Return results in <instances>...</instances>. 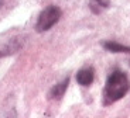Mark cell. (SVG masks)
Listing matches in <instances>:
<instances>
[{
  "mask_svg": "<svg viewBox=\"0 0 130 118\" xmlns=\"http://www.w3.org/2000/svg\"><path fill=\"white\" fill-rule=\"evenodd\" d=\"M69 84V77H65L64 80H61L59 83H57L55 86H52V89L48 93V99L50 100H59L62 99V96L65 94Z\"/></svg>",
  "mask_w": 130,
  "mask_h": 118,
  "instance_id": "cell-5",
  "label": "cell"
},
{
  "mask_svg": "<svg viewBox=\"0 0 130 118\" xmlns=\"http://www.w3.org/2000/svg\"><path fill=\"white\" fill-rule=\"evenodd\" d=\"M103 48L109 52H115V54H120V52H126V54H130V46L123 44H119L116 41H106L103 42Z\"/></svg>",
  "mask_w": 130,
  "mask_h": 118,
  "instance_id": "cell-6",
  "label": "cell"
},
{
  "mask_svg": "<svg viewBox=\"0 0 130 118\" xmlns=\"http://www.w3.org/2000/svg\"><path fill=\"white\" fill-rule=\"evenodd\" d=\"M95 80V69L93 67H85V69H81L76 73V82H78L81 86L88 87L93 83Z\"/></svg>",
  "mask_w": 130,
  "mask_h": 118,
  "instance_id": "cell-4",
  "label": "cell"
},
{
  "mask_svg": "<svg viewBox=\"0 0 130 118\" xmlns=\"http://www.w3.org/2000/svg\"><path fill=\"white\" fill-rule=\"evenodd\" d=\"M130 90V80L127 75L122 70H113L106 80L103 90V104L110 105L113 103L119 101L127 94Z\"/></svg>",
  "mask_w": 130,
  "mask_h": 118,
  "instance_id": "cell-1",
  "label": "cell"
},
{
  "mask_svg": "<svg viewBox=\"0 0 130 118\" xmlns=\"http://www.w3.org/2000/svg\"><path fill=\"white\" fill-rule=\"evenodd\" d=\"M24 42H26V39L23 35H16V37L2 41L0 42V58L14 55L24 46Z\"/></svg>",
  "mask_w": 130,
  "mask_h": 118,
  "instance_id": "cell-3",
  "label": "cell"
},
{
  "mask_svg": "<svg viewBox=\"0 0 130 118\" xmlns=\"http://www.w3.org/2000/svg\"><path fill=\"white\" fill-rule=\"evenodd\" d=\"M3 6V0H0V7Z\"/></svg>",
  "mask_w": 130,
  "mask_h": 118,
  "instance_id": "cell-8",
  "label": "cell"
},
{
  "mask_svg": "<svg viewBox=\"0 0 130 118\" xmlns=\"http://www.w3.org/2000/svg\"><path fill=\"white\" fill-rule=\"evenodd\" d=\"M107 7H109L107 0H91V3H89V9L93 14H101Z\"/></svg>",
  "mask_w": 130,
  "mask_h": 118,
  "instance_id": "cell-7",
  "label": "cell"
},
{
  "mask_svg": "<svg viewBox=\"0 0 130 118\" xmlns=\"http://www.w3.org/2000/svg\"><path fill=\"white\" fill-rule=\"evenodd\" d=\"M62 16V11L58 6H48L40 13L38 18L36 22V30L37 32H45L50 28L55 26L57 22L59 21Z\"/></svg>",
  "mask_w": 130,
  "mask_h": 118,
  "instance_id": "cell-2",
  "label": "cell"
}]
</instances>
